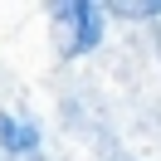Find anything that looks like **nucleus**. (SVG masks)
Wrapping results in <instances>:
<instances>
[{
    "label": "nucleus",
    "instance_id": "2",
    "mask_svg": "<svg viewBox=\"0 0 161 161\" xmlns=\"http://www.w3.org/2000/svg\"><path fill=\"white\" fill-rule=\"evenodd\" d=\"M0 147L5 151H34L39 147V127L15 117V112H0Z\"/></svg>",
    "mask_w": 161,
    "mask_h": 161
},
{
    "label": "nucleus",
    "instance_id": "1",
    "mask_svg": "<svg viewBox=\"0 0 161 161\" xmlns=\"http://www.w3.org/2000/svg\"><path fill=\"white\" fill-rule=\"evenodd\" d=\"M54 15L69 25V44H64L69 54H88L93 44L103 39V10L88 5V0H78V5H59Z\"/></svg>",
    "mask_w": 161,
    "mask_h": 161
}]
</instances>
